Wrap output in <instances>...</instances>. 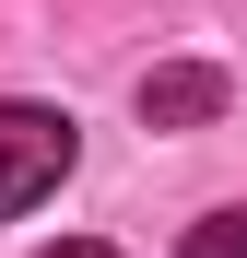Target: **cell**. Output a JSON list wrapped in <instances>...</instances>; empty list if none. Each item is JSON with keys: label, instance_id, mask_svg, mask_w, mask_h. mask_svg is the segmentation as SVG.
<instances>
[{"label": "cell", "instance_id": "7a4b0ae2", "mask_svg": "<svg viewBox=\"0 0 247 258\" xmlns=\"http://www.w3.org/2000/svg\"><path fill=\"white\" fill-rule=\"evenodd\" d=\"M141 117H153V129H200V117H224V71H200V59L153 71V82H141Z\"/></svg>", "mask_w": 247, "mask_h": 258}, {"label": "cell", "instance_id": "277c9868", "mask_svg": "<svg viewBox=\"0 0 247 258\" xmlns=\"http://www.w3.org/2000/svg\"><path fill=\"white\" fill-rule=\"evenodd\" d=\"M47 258H118V246H94V235H71V246H47Z\"/></svg>", "mask_w": 247, "mask_h": 258}, {"label": "cell", "instance_id": "3957f363", "mask_svg": "<svg viewBox=\"0 0 247 258\" xmlns=\"http://www.w3.org/2000/svg\"><path fill=\"white\" fill-rule=\"evenodd\" d=\"M177 258H247V200H224V211H200V223L177 235Z\"/></svg>", "mask_w": 247, "mask_h": 258}, {"label": "cell", "instance_id": "6da1fadb", "mask_svg": "<svg viewBox=\"0 0 247 258\" xmlns=\"http://www.w3.org/2000/svg\"><path fill=\"white\" fill-rule=\"evenodd\" d=\"M71 117L59 106H24V94H0V223H12V211H35L59 176H71Z\"/></svg>", "mask_w": 247, "mask_h": 258}]
</instances>
